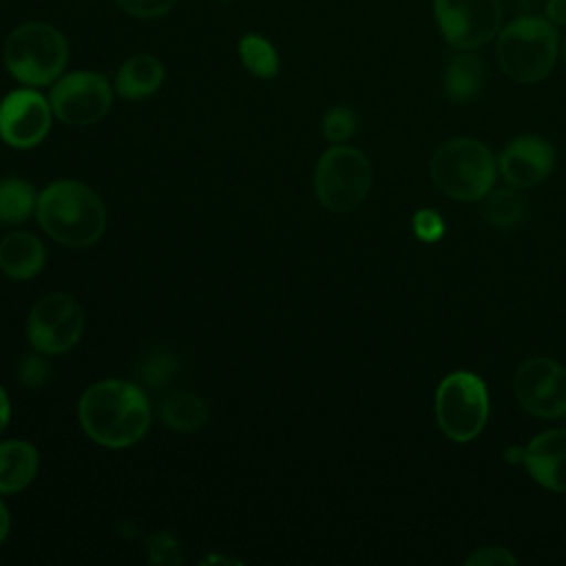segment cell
I'll return each instance as SVG.
<instances>
[{
    "label": "cell",
    "instance_id": "cell-1",
    "mask_svg": "<svg viewBox=\"0 0 566 566\" xmlns=\"http://www.w3.org/2000/svg\"><path fill=\"white\" fill-rule=\"evenodd\" d=\"M77 420L95 444L128 449L146 438L153 422V407L148 394L137 382L104 378L82 391Z\"/></svg>",
    "mask_w": 566,
    "mask_h": 566
},
{
    "label": "cell",
    "instance_id": "cell-2",
    "mask_svg": "<svg viewBox=\"0 0 566 566\" xmlns=\"http://www.w3.org/2000/svg\"><path fill=\"white\" fill-rule=\"evenodd\" d=\"M38 223L66 248H91L106 230V208L99 195L82 181L57 179L38 195Z\"/></svg>",
    "mask_w": 566,
    "mask_h": 566
},
{
    "label": "cell",
    "instance_id": "cell-3",
    "mask_svg": "<svg viewBox=\"0 0 566 566\" xmlns=\"http://www.w3.org/2000/svg\"><path fill=\"white\" fill-rule=\"evenodd\" d=\"M559 44V29L544 13H522L502 24L495 38V60L513 82L535 84L553 71Z\"/></svg>",
    "mask_w": 566,
    "mask_h": 566
},
{
    "label": "cell",
    "instance_id": "cell-4",
    "mask_svg": "<svg viewBox=\"0 0 566 566\" xmlns=\"http://www.w3.org/2000/svg\"><path fill=\"white\" fill-rule=\"evenodd\" d=\"M69 55L66 35L46 20H24L2 42L4 71L22 86H51L66 71Z\"/></svg>",
    "mask_w": 566,
    "mask_h": 566
},
{
    "label": "cell",
    "instance_id": "cell-5",
    "mask_svg": "<svg viewBox=\"0 0 566 566\" xmlns=\"http://www.w3.org/2000/svg\"><path fill=\"white\" fill-rule=\"evenodd\" d=\"M429 168L436 188L455 201H478L495 186V159L491 150L473 137H451L442 142Z\"/></svg>",
    "mask_w": 566,
    "mask_h": 566
},
{
    "label": "cell",
    "instance_id": "cell-6",
    "mask_svg": "<svg viewBox=\"0 0 566 566\" xmlns=\"http://www.w3.org/2000/svg\"><path fill=\"white\" fill-rule=\"evenodd\" d=\"M371 188L369 159L347 144H332L314 170V192L329 212H352Z\"/></svg>",
    "mask_w": 566,
    "mask_h": 566
},
{
    "label": "cell",
    "instance_id": "cell-7",
    "mask_svg": "<svg viewBox=\"0 0 566 566\" xmlns=\"http://www.w3.org/2000/svg\"><path fill=\"white\" fill-rule=\"evenodd\" d=\"M436 418L449 440L471 442L489 418V394L482 378L471 371L444 376L436 391Z\"/></svg>",
    "mask_w": 566,
    "mask_h": 566
},
{
    "label": "cell",
    "instance_id": "cell-8",
    "mask_svg": "<svg viewBox=\"0 0 566 566\" xmlns=\"http://www.w3.org/2000/svg\"><path fill=\"white\" fill-rule=\"evenodd\" d=\"M431 13L442 40L460 49H482L504 24L502 0H431Z\"/></svg>",
    "mask_w": 566,
    "mask_h": 566
},
{
    "label": "cell",
    "instance_id": "cell-9",
    "mask_svg": "<svg viewBox=\"0 0 566 566\" xmlns=\"http://www.w3.org/2000/svg\"><path fill=\"white\" fill-rule=\"evenodd\" d=\"M46 95L55 119L69 126H91L108 115L115 88L104 73L77 69L64 71Z\"/></svg>",
    "mask_w": 566,
    "mask_h": 566
},
{
    "label": "cell",
    "instance_id": "cell-10",
    "mask_svg": "<svg viewBox=\"0 0 566 566\" xmlns=\"http://www.w3.org/2000/svg\"><path fill=\"white\" fill-rule=\"evenodd\" d=\"M82 332V305L66 292H51L42 296L27 316L29 345L44 356L66 354L80 343Z\"/></svg>",
    "mask_w": 566,
    "mask_h": 566
},
{
    "label": "cell",
    "instance_id": "cell-11",
    "mask_svg": "<svg viewBox=\"0 0 566 566\" xmlns=\"http://www.w3.org/2000/svg\"><path fill=\"white\" fill-rule=\"evenodd\" d=\"M55 115L49 95L35 86H18L0 99V139L15 150L40 146L53 124Z\"/></svg>",
    "mask_w": 566,
    "mask_h": 566
},
{
    "label": "cell",
    "instance_id": "cell-12",
    "mask_svg": "<svg viewBox=\"0 0 566 566\" xmlns=\"http://www.w3.org/2000/svg\"><path fill=\"white\" fill-rule=\"evenodd\" d=\"M513 391L522 409L537 418L566 416V367L553 358H526L515 371Z\"/></svg>",
    "mask_w": 566,
    "mask_h": 566
},
{
    "label": "cell",
    "instance_id": "cell-13",
    "mask_svg": "<svg viewBox=\"0 0 566 566\" xmlns=\"http://www.w3.org/2000/svg\"><path fill=\"white\" fill-rule=\"evenodd\" d=\"M553 146L539 135H520L500 155V172L513 188L542 184L553 170Z\"/></svg>",
    "mask_w": 566,
    "mask_h": 566
},
{
    "label": "cell",
    "instance_id": "cell-14",
    "mask_svg": "<svg viewBox=\"0 0 566 566\" xmlns=\"http://www.w3.org/2000/svg\"><path fill=\"white\" fill-rule=\"evenodd\" d=\"M528 475L548 491L566 493V429H551L524 447Z\"/></svg>",
    "mask_w": 566,
    "mask_h": 566
},
{
    "label": "cell",
    "instance_id": "cell-15",
    "mask_svg": "<svg viewBox=\"0 0 566 566\" xmlns=\"http://www.w3.org/2000/svg\"><path fill=\"white\" fill-rule=\"evenodd\" d=\"M166 80L164 62L153 53H137L126 57L113 80L115 95L128 102L148 99L155 95Z\"/></svg>",
    "mask_w": 566,
    "mask_h": 566
},
{
    "label": "cell",
    "instance_id": "cell-16",
    "mask_svg": "<svg viewBox=\"0 0 566 566\" xmlns=\"http://www.w3.org/2000/svg\"><path fill=\"white\" fill-rule=\"evenodd\" d=\"M46 263V250L40 237L27 230H13L0 241V270L13 281L35 279Z\"/></svg>",
    "mask_w": 566,
    "mask_h": 566
},
{
    "label": "cell",
    "instance_id": "cell-17",
    "mask_svg": "<svg viewBox=\"0 0 566 566\" xmlns=\"http://www.w3.org/2000/svg\"><path fill=\"white\" fill-rule=\"evenodd\" d=\"M40 471V453L33 442L9 438L0 440V495L24 491Z\"/></svg>",
    "mask_w": 566,
    "mask_h": 566
},
{
    "label": "cell",
    "instance_id": "cell-18",
    "mask_svg": "<svg viewBox=\"0 0 566 566\" xmlns=\"http://www.w3.org/2000/svg\"><path fill=\"white\" fill-rule=\"evenodd\" d=\"M484 75V60L475 49H460L442 71V93L449 102H469L482 91Z\"/></svg>",
    "mask_w": 566,
    "mask_h": 566
},
{
    "label": "cell",
    "instance_id": "cell-19",
    "mask_svg": "<svg viewBox=\"0 0 566 566\" xmlns=\"http://www.w3.org/2000/svg\"><path fill=\"white\" fill-rule=\"evenodd\" d=\"M237 55L243 69L256 80H272L281 71L279 49L270 38L256 31H245L237 40Z\"/></svg>",
    "mask_w": 566,
    "mask_h": 566
},
{
    "label": "cell",
    "instance_id": "cell-20",
    "mask_svg": "<svg viewBox=\"0 0 566 566\" xmlns=\"http://www.w3.org/2000/svg\"><path fill=\"white\" fill-rule=\"evenodd\" d=\"M161 422L179 433H190L203 427L208 418L206 402L192 391H170L159 405Z\"/></svg>",
    "mask_w": 566,
    "mask_h": 566
},
{
    "label": "cell",
    "instance_id": "cell-21",
    "mask_svg": "<svg viewBox=\"0 0 566 566\" xmlns=\"http://www.w3.org/2000/svg\"><path fill=\"white\" fill-rule=\"evenodd\" d=\"M35 188L22 177H2L0 179V223L18 226L24 223L38 208Z\"/></svg>",
    "mask_w": 566,
    "mask_h": 566
},
{
    "label": "cell",
    "instance_id": "cell-22",
    "mask_svg": "<svg viewBox=\"0 0 566 566\" xmlns=\"http://www.w3.org/2000/svg\"><path fill=\"white\" fill-rule=\"evenodd\" d=\"M522 199L513 188H495L486 195L484 203V217L489 219L491 226L497 228H509L515 226L522 219Z\"/></svg>",
    "mask_w": 566,
    "mask_h": 566
},
{
    "label": "cell",
    "instance_id": "cell-23",
    "mask_svg": "<svg viewBox=\"0 0 566 566\" xmlns=\"http://www.w3.org/2000/svg\"><path fill=\"white\" fill-rule=\"evenodd\" d=\"M321 130L327 142L345 144L356 130V115L347 106H332L321 122Z\"/></svg>",
    "mask_w": 566,
    "mask_h": 566
},
{
    "label": "cell",
    "instance_id": "cell-24",
    "mask_svg": "<svg viewBox=\"0 0 566 566\" xmlns=\"http://www.w3.org/2000/svg\"><path fill=\"white\" fill-rule=\"evenodd\" d=\"M115 7L137 20H157L172 11L177 0H113Z\"/></svg>",
    "mask_w": 566,
    "mask_h": 566
},
{
    "label": "cell",
    "instance_id": "cell-25",
    "mask_svg": "<svg viewBox=\"0 0 566 566\" xmlns=\"http://www.w3.org/2000/svg\"><path fill=\"white\" fill-rule=\"evenodd\" d=\"M49 376V365L44 360V354L35 352L27 354L18 365V380L27 387H40Z\"/></svg>",
    "mask_w": 566,
    "mask_h": 566
},
{
    "label": "cell",
    "instance_id": "cell-26",
    "mask_svg": "<svg viewBox=\"0 0 566 566\" xmlns=\"http://www.w3.org/2000/svg\"><path fill=\"white\" fill-rule=\"evenodd\" d=\"M413 232L422 241H436L444 232V221L436 210L422 208L413 214Z\"/></svg>",
    "mask_w": 566,
    "mask_h": 566
},
{
    "label": "cell",
    "instance_id": "cell-27",
    "mask_svg": "<svg viewBox=\"0 0 566 566\" xmlns=\"http://www.w3.org/2000/svg\"><path fill=\"white\" fill-rule=\"evenodd\" d=\"M467 566H500V564H517L515 555L504 546H480L467 559Z\"/></svg>",
    "mask_w": 566,
    "mask_h": 566
},
{
    "label": "cell",
    "instance_id": "cell-28",
    "mask_svg": "<svg viewBox=\"0 0 566 566\" xmlns=\"http://www.w3.org/2000/svg\"><path fill=\"white\" fill-rule=\"evenodd\" d=\"M175 369V360L170 354H153L148 356L142 374L146 378V382L150 385H161Z\"/></svg>",
    "mask_w": 566,
    "mask_h": 566
},
{
    "label": "cell",
    "instance_id": "cell-29",
    "mask_svg": "<svg viewBox=\"0 0 566 566\" xmlns=\"http://www.w3.org/2000/svg\"><path fill=\"white\" fill-rule=\"evenodd\" d=\"M544 15L557 29H566V0H546L544 2Z\"/></svg>",
    "mask_w": 566,
    "mask_h": 566
},
{
    "label": "cell",
    "instance_id": "cell-30",
    "mask_svg": "<svg viewBox=\"0 0 566 566\" xmlns=\"http://www.w3.org/2000/svg\"><path fill=\"white\" fill-rule=\"evenodd\" d=\"M9 420H11V400L4 387L0 385V433L9 427Z\"/></svg>",
    "mask_w": 566,
    "mask_h": 566
},
{
    "label": "cell",
    "instance_id": "cell-31",
    "mask_svg": "<svg viewBox=\"0 0 566 566\" xmlns=\"http://www.w3.org/2000/svg\"><path fill=\"white\" fill-rule=\"evenodd\" d=\"M9 533H11V513H9V509H7V504L0 495V546L4 544Z\"/></svg>",
    "mask_w": 566,
    "mask_h": 566
},
{
    "label": "cell",
    "instance_id": "cell-32",
    "mask_svg": "<svg viewBox=\"0 0 566 566\" xmlns=\"http://www.w3.org/2000/svg\"><path fill=\"white\" fill-rule=\"evenodd\" d=\"M504 460L509 464H524V447H506L504 449Z\"/></svg>",
    "mask_w": 566,
    "mask_h": 566
},
{
    "label": "cell",
    "instance_id": "cell-33",
    "mask_svg": "<svg viewBox=\"0 0 566 566\" xmlns=\"http://www.w3.org/2000/svg\"><path fill=\"white\" fill-rule=\"evenodd\" d=\"M559 57H562L564 64H566V35L562 38V44H559Z\"/></svg>",
    "mask_w": 566,
    "mask_h": 566
}]
</instances>
